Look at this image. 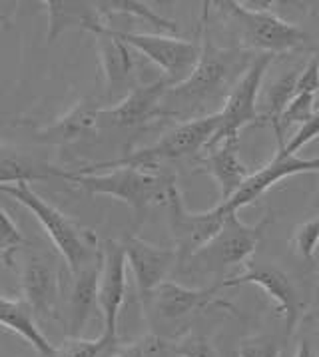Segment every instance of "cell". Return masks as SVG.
Wrapping results in <instances>:
<instances>
[{
  "label": "cell",
  "mask_w": 319,
  "mask_h": 357,
  "mask_svg": "<svg viewBox=\"0 0 319 357\" xmlns=\"http://www.w3.org/2000/svg\"><path fill=\"white\" fill-rule=\"evenodd\" d=\"M281 146L283 144H277L276 156L272 158L263 168L254 172L246 180V184L240 188L230 200L221 202V204L228 206L230 212H240L242 208L254 204L270 188L276 186L277 182L286 180L290 176H297V174H318L319 176V156L309 158V160L290 156V154L283 152Z\"/></svg>",
  "instance_id": "cell-13"
},
{
  "label": "cell",
  "mask_w": 319,
  "mask_h": 357,
  "mask_svg": "<svg viewBox=\"0 0 319 357\" xmlns=\"http://www.w3.org/2000/svg\"><path fill=\"white\" fill-rule=\"evenodd\" d=\"M272 218H263L258 224L249 226L242 222L238 212L228 215L224 228L210 243H205L202 250H198L188 264L192 270L208 273H224L230 268L246 264L254 250L258 248L265 228L270 226Z\"/></svg>",
  "instance_id": "cell-6"
},
{
  "label": "cell",
  "mask_w": 319,
  "mask_h": 357,
  "mask_svg": "<svg viewBox=\"0 0 319 357\" xmlns=\"http://www.w3.org/2000/svg\"><path fill=\"white\" fill-rule=\"evenodd\" d=\"M0 326L26 340L42 357L56 356V347L46 340V335L36 326L34 315L24 300H8L0 294Z\"/></svg>",
  "instance_id": "cell-23"
},
{
  "label": "cell",
  "mask_w": 319,
  "mask_h": 357,
  "mask_svg": "<svg viewBox=\"0 0 319 357\" xmlns=\"http://www.w3.org/2000/svg\"><path fill=\"white\" fill-rule=\"evenodd\" d=\"M90 34L96 40L102 74L106 78L108 98H114V96L124 98L132 88L138 84L134 80V70H136L134 52L136 50L126 43H122L110 24H100Z\"/></svg>",
  "instance_id": "cell-15"
},
{
  "label": "cell",
  "mask_w": 319,
  "mask_h": 357,
  "mask_svg": "<svg viewBox=\"0 0 319 357\" xmlns=\"http://www.w3.org/2000/svg\"><path fill=\"white\" fill-rule=\"evenodd\" d=\"M254 284L260 289H263L272 300L276 301V307L279 314L286 319V333L291 335L295 329L302 314V301L297 296V289L293 286L291 278L283 270H279L274 264H251L247 270L235 278L219 282L218 287H235Z\"/></svg>",
  "instance_id": "cell-12"
},
{
  "label": "cell",
  "mask_w": 319,
  "mask_h": 357,
  "mask_svg": "<svg viewBox=\"0 0 319 357\" xmlns=\"http://www.w3.org/2000/svg\"><path fill=\"white\" fill-rule=\"evenodd\" d=\"M66 180L82 188L90 196H110L130 206L138 220L154 204H166L170 190L176 186L174 176H166L148 168L120 166L106 174L96 172H68Z\"/></svg>",
  "instance_id": "cell-3"
},
{
  "label": "cell",
  "mask_w": 319,
  "mask_h": 357,
  "mask_svg": "<svg viewBox=\"0 0 319 357\" xmlns=\"http://www.w3.org/2000/svg\"><path fill=\"white\" fill-rule=\"evenodd\" d=\"M98 110L90 98L76 102L74 108H70L59 120L44 128L34 130V138L46 144H70L82 140L90 132L98 128Z\"/></svg>",
  "instance_id": "cell-22"
},
{
  "label": "cell",
  "mask_w": 319,
  "mask_h": 357,
  "mask_svg": "<svg viewBox=\"0 0 319 357\" xmlns=\"http://www.w3.org/2000/svg\"><path fill=\"white\" fill-rule=\"evenodd\" d=\"M218 286L210 289H194V287L180 286L176 282H164L154 289L150 300L162 319H180L196 310L208 307L216 298L214 296Z\"/></svg>",
  "instance_id": "cell-21"
},
{
  "label": "cell",
  "mask_w": 319,
  "mask_h": 357,
  "mask_svg": "<svg viewBox=\"0 0 319 357\" xmlns=\"http://www.w3.org/2000/svg\"><path fill=\"white\" fill-rule=\"evenodd\" d=\"M112 340H108L104 333L96 340H84V337H68L60 347H56L54 357H98L108 347L112 345Z\"/></svg>",
  "instance_id": "cell-28"
},
{
  "label": "cell",
  "mask_w": 319,
  "mask_h": 357,
  "mask_svg": "<svg viewBox=\"0 0 319 357\" xmlns=\"http://www.w3.org/2000/svg\"><path fill=\"white\" fill-rule=\"evenodd\" d=\"M202 170L210 174L219 188L221 202H228L240 188L246 184V180L254 174L246 164L240 160L238 154V138L221 140L208 150L202 160Z\"/></svg>",
  "instance_id": "cell-18"
},
{
  "label": "cell",
  "mask_w": 319,
  "mask_h": 357,
  "mask_svg": "<svg viewBox=\"0 0 319 357\" xmlns=\"http://www.w3.org/2000/svg\"><path fill=\"white\" fill-rule=\"evenodd\" d=\"M68 170L46 162L44 158H36L29 150L18 148L13 144L0 142V186L34 182V180H50L62 178L66 180Z\"/></svg>",
  "instance_id": "cell-19"
},
{
  "label": "cell",
  "mask_w": 319,
  "mask_h": 357,
  "mask_svg": "<svg viewBox=\"0 0 319 357\" xmlns=\"http://www.w3.org/2000/svg\"><path fill=\"white\" fill-rule=\"evenodd\" d=\"M178 357H219L214 345L202 335H189L174 347Z\"/></svg>",
  "instance_id": "cell-32"
},
{
  "label": "cell",
  "mask_w": 319,
  "mask_h": 357,
  "mask_svg": "<svg viewBox=\"0 0 319 357\" xmlns=\"http://www.w3.org/2000/svg\"><path fill=\"white\" fill-rule=\"evenodd\" d=\"M318 136H319V108L316 110V114L311 116L307 122L302 124V128L293 134V138H291L290 142L283 144L281 148H283V152H286V154L295 156V152H299L305 144H309L311 140H316Z\"/></svg>",
  "instance_id": "cell-31"
},
{
  "label": "cell",
  "mask_w": 319,
  "mask_h": 357,
  "mask_svg": "<svg viewBox=\"0 0 319 357\" xmlns=\"http://www.w3.org/2000/svg\"><path fill=\"white\" fill-rule=\"evenodd\" d=\"M279 347L272 340H261V342L246 343L240 349V357H277Z\"/></svg>",
  "instance_id": "cell-34"
},
{
  "label": "cell",
  "mask_w": 319,
  "mask_h": 357,
  "mask_svg": "<svg viewBox=\"0 0 319 357\" xmlns=\"http://www.w3.org/2000/svg\"><path fill=\"white\" fill-rule=\"evenodd\" d=\"M126 261L132 270L134 282L138 287V294L144 301L150 300L154 289L166 282V275L174 268L178 261V250L176 248H162L154 243L140 240L136 236L126 238L124 242Z\"/></svg>",
  "instance_id": "cell-16"
},
{
  "label": "cell",
  "mask_w": 319,
  "mask_h": 357,
  "mask_svg": "<svg viewBox=\"0 0 319 357\" xmlns=\"http://www.w3.org/2000/svg\"><path fill=\"white\" fill-rule=\"evenodd\" d=\"M297 76H299V72L290 70L288 74H283L277 80H274L270 84V88L265 90L261 118L265 122H270L274 128L277 126V122H279V118L283 114V110L288 108V104L297 94Z\"/></svg>",
  "instance_id": "cell-25"
},
{
  "label": "cell",
  "mask_w": 319,
  "mask_h": 357,
  "mask_svg": "<svg viewBox=\"0 0 319 357\" xmlns=\"http://www.w3.org/2000/svg\"><path fill=\"white\" fill-rule=\"evenodd\" d=\"M196 68L180 84L170 86L160 102V118L194 120L219 98H228L233 84L242 78L254 58L242 48H219L203 34Z\"/></svg>",
  "instance_id": "cell-1"
},
{
  "label": "cell",
  "mask_w": 319,
  "mask_h": 357,
  "mask_svg": "<svg viewBox=\"0 0 319 357\" xmlns=\"http://www.w3.org/2000/svg\"><path fill=\"white\" fill-rule=\"evenodd\" d=\"M272 62H274L272 54H258V56H254L251 64L247 66V70L233 84L228 98L224 100L221 110H218V132H216V136L212 138V142H210V146L205 150H210L212 146H216L221 140L238 138L240 130L246 128L247 124H254L260 118L258 96H260L263 76H265V72H267Z\"/></svg>",
  "instance_id": "cell-7"
},
{
  "label": "cell",
  "mask_w": 319,
  "mask_h": 357,
  "mask_svg": "<svg viewBox=\"0 0 319 357\" xmlns=\"http://www.w3.org/2000/svg\"><path fill=\"white\" fill-rule=\"evenodd\" d=\"M319 92V58L313 56L299 70L297 76V94H316Z\"/></svg>",
  "instance_id": "cell-33"
},
{
  "label": "cell",
  "mask_w": 319,
  "mask_h": 357,
  "mask_svg": "<svg viewBox=\"0 0 319 357\" xmlns=\"http://www.w3.org/2000/svg\"><path fill=\"white\" fill-rule=\"evenodd\" d=\"M293 357H313L309 343L305 342V340L304 342H299V347H297V351H295V356Z\"/></svg>",
  "instance_id": "cell-35"
},
{
  "label": "cell",
  "mask_w": 319,
  "mask_h": 357,
  "mask_svg": "<svg viewBox=\"0 0 319 357\" xmlns=\"http://www.w3.org/2000/svg\"><path fill=\"white\" fill-rule=\"evenodd\" d=\"M116 36L126 43L136 52L144 54L152 60L160 70L164 72V80L170 86L180 84L188 78L198 64L200 58V44L166 36V34H146V32H122L114 30Z\"/></svg>",
  "instance_id": "cell-8"
},
{
  "label": "cell",
  "mask_w": 319,
  "mask_h": 357,
  "mask_svg": "<svg viewBox=\"0 0 319 357\" xmlns=\"http://www.w3.org/2000/svg\"><path fill=\"white\" fill-rule=\"evenodd\" d=\"M311 10H313V15L319 16V2H313V4H311Z\"/></svg>",
  "instance_id": "cell-36"
},
{
  "label": "cell",
  "mask_w": 319,
  "mask_h": 357,
  "mask_svg": "<svg viewBox=\"0 0 319 357\" xmlns=\"http://www.w3.org/2000/svg\"><path fill=\"white\" fill-rule=\"evenodd\" d=\"M48 10V32L46 40L54 44L66 30H84L92 32L106 22L96 8V2H78V0H46Z\"/></svg>",
  "instance_id": "cell-20"
},
{
  "label": "cell",
  "mask_w": 319,
  "mask_h": 357,
  "mask_svg": "<svg viewBox=\"0 0 319 357\" xmlns=\"http://www.w3.org/2000/svg\"><path fill=\"white\" fill-rule=\"evenodd\" d=\"M96 8L102 15V18L106 22H110L112 16H134V18H140L148 24H152L154 29L160 32H170L176 34L178 32V24L174 20L166 18V16L158 15L154 8H150L144 2H138V0H110V2H96Z\"/></svg>",
  "instance_id": "cell-24"
},
{
  "label": "cell",
  "mask_w": 319,
  "mask_h": 357,
  "mask_svg": "<svg viewBox=\"0 0 319 357\" xmlns=\"http://www.w3.org/2000/svg\"><path fill=\"white\" fill-rule=\"evenodd\" d=\"M318 58H319V54H318ZM318 108H319V92H318Z\"/></svg>",
  "instance_id": "cell-37"
},
{
  "label": "cell",
  "mask_w": 319,
  "mask_h": 357,
  "mask_svg": "<svg viewBox=\"0 0 319 357\" xmlns=\"http://www.w3.org/2000/svg\"><path fill=\"white\" fill-rule=\"evenodd\" d=\"M24 301L36 319H56L60 300V272L46 254L30 252L18 270Z\"/></svg>",
  "instance_id": "cell-10"
},
{
  "label": "cell",
  "mask_w": 319,
  "mask_h": 357,
  "mask_svg": "<svg viewBox=\"0 0 319 357\" xmlns=\"http://www.w3.org/2000/svg\"><path fill=\"white\" fill-rule=\"evenodd\" d=\"M126 252L122 242L106 240L102 245V270L98 286V305H100L104 335L112 342L118 337V317L126 298Z\"/></svg>",
  "instance_id": "cell-11"
},
{
  "label": "cell",
  "mask_w": 319,
  "mask_h": 357,
  "mask_svg": "<svg viewBox=\"0 0 319 357\" xmlns=\"http://www.w3.org/2000/svg\"><path fill=\"white\" fill-rule=\"evenodd\" d=\"M170 84L158 78L148 84H136L120 98L116 106L98 110V128H136L160 118V102Z\"/></svg>",
  "instance_id": "cell-14"
},
{
  "label": "cell",
  "mask_w": 319,
  "mask_h": 357,
  "mask_svg": "<svg viewBox=\"0 0 319 357\" xmlns=\"http://www.w3.org/2000/svg\"><path fill=\"white\" fill-rule=\"evenodd\" d=\"M0 194H6L10 200L18 202L20 206H24L34 214V218L42 224L50 242L54 243L70 275L78 273L88 261L98 257L102 245L96 234L92 229L82 228L72 218L60 212L56 206L44 200L40 194L34 192V188L29 182L0 186Z\"/></svg>",
  "instance_id": "cell-2"
},
{
  "label": "cell",
  "mask_w": 319,
  "mask_h": 357,
  "mask_svg": "<svg viewBox=\"0 0 319 357\" xmlns=\"http://www.w3.org/2000/svg\"><path fill=\"white\" fill-rule=\"evenodd\" d=\"M293 240H295V248H297L299 256L304 257L305 261H313L316 250L319 245V218L302 224L299 228L295 229Z\"/></svg>",
  "instance_id": "cell-30"
},
{
  "label": "cell",
  "mask_w": 319,
  "mask_h": 357,
  "mask_svg": "<svg viewBox=\"0 0 319 357\" xmlns=\"http://www.w3.org/2000/svg\"><path fill=\"white\" fill-rule=\"evenodd\" d=\"M218 112L180 122L178 126L168 130L156 144L142 148V150H136L122 160H112V162H102L96 166H90V170H94V168H120V166L152 168V166H158L160 162H166V160L186 158L189 154H196L202 148H208L212 138L218 132Z\"/></svg>",
  "instance_id": "cell-5"
},
{
  "label": "cell",
  "mask_w": 319,
  "mask_h": 357,
  "mask_svg": "<svg viewBox=\"0 0 319 357\" xmlns=\"http://www.w3.org/2000/svg\"><path fill=\"white\" fill-rule=\"evenodd\" d=\"M24 236L18 229L15 222L10 220V215L4 212V208L0 206V257L6 266H13L16 252L20 250V245H24Z\"/></svg>",
  "instance_id": "cell-27"
},
{
  "label": "cell",
  "mask_w": 319,
  "mask_h": 357,
  "mask_svg": "<svg viewBox=\"0 0 319 357\" xmlns=\"http://www.w3.org/2000/svg\"><path fill=\"white\" fill-rule=\"evenodd\" d=\"M166 343L158 335H144L136 342L122 345L112 357H164Z\"/></svg>",
  "instance_id": "cell-29"
},
{
  "label": "cell",
  "mask_w": 319,
  "mask_h": 357,
  "mask_svg": "<svg viewBox=\"0 0 319 357\" xmlns=\"http://www.w3.org/2000/svg\"><path fill=\"white\" fill-rule=\"evenodd\" d=\"M224 15L226 22L233 29V34L242 44V50H258L260 54H286L304 48L307 36L304 30L270 8H251L235 0L214 2Z\"/></svg>",
  "instance_id": "cell-4"
},
{
  "label": "cell",
  "mask_w": 319,
  "mask_h": 357,
  "mask_svg": "<svg viewBox=\"0 0 319 357\" xmlns=\"http://www.w3.org/2000/svg\"><path fill=\"white\" fill-rule=\"evenodd\" d=\"M100 270L102 250L98 257L88 261L80 272L72 275L74 284L72 291H70V301H68V321H66L68 337H80L88 321L92 319V315L100 312V305H98Z\"/></svg>",
  "instance_id": "cell-17"
},
{
  "label": "cell",
  "mask_w": 319,
  "mask_h": 357,
  "mask_svg": "<svg viewBox=\"0 0 319 357\" xmlns=\"http://www.w3.org/2000/svg\"><path fill=\"white\" fill-rule=\"evenodd\" d=\"M168 212H170V228L174 234L176 250L180 257H192L198 250H202L205 243H210L224 228L228 215L233 214L228 210L226 204L219 202L208 212L194 214L182 202V192L174 186L168 194Z\"/></svg>",
  "instance_id": "cell-9"
},
{
  "label": "cell",
  "mask_w": 319,
  "mask_h": 357,
  "mask_svg": "<svg viewBox=\"0 0 319 357\" xmlns=\"http://www.w3.org/2000/svg\"><path fill=\"white\" fill-rule=\"evenodd\" d=\"M318 110V96L316 94H295V98L288 104V108L283 110V114L277 122L276 138L277 144L283 142V132L293 126V124H304Z\"/></svg>",
  "instance_id": "cell-26"
}]
</instances>
